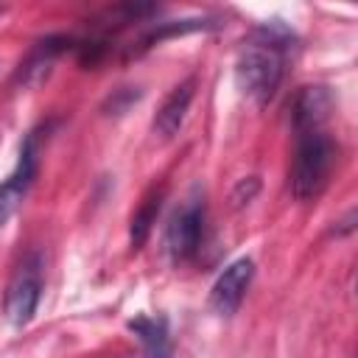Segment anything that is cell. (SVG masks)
Returning a JSON list of instances; mask_svg holds the SVG:
<instances>
[{"mask_svg": "<svg viewBox=\"0 0 358 358\" xmlns=\"http://www.w3.org/2000/svg\"><path fill=\"white\" fill-rule=\"evenodd\" d=\"M296 145H294V162H291V190L296 199H313L327 185L333 165H336V143L324 131V126L310 129H294Z\"/></svg>", "mask_w": 358, "mask_h": 358, "instance_id": "cell-2", "label": "cell"}, {"mask_svg": "<svg viewBox=\"0 0 358 358\" xmlns=\"http://www.w3.org/2000/svg\"><path fill=\"white\" fill-rule=\"evenodd\" d=\"M129 330L143 344V358H171V333L165 316H134Z\"/></svg>", "mask_w": 358, "mask_h": 358, "instance_id": "cell-8", "label": "cell"}, {"mask_svg": "<svg viewBox=\"0 0 358 358\" xmlns=\"http://www.w3.org/2000/svg\"><path fill=\"white\" fill-rule=\"evenodd\" d=\"M201 232H204V204L199 199L182 204L173 218L168 221L165 229V249L173 263H187L196 257L201 246Z\"/></svg>", "mask_w": 358, "mask_h": 358, "instance_id": "cell-4", "label": "cell"}, {"mask_svg": "<svg viewBox=\"0 0 358 358\" xmlns=\"http://www.w3.org/2000/svg\"><path fill=\"white\" fill-rule=\"evenodd\" d=\"M330 106H333V101L324 87H302L294 101V129L324 126Z\"/></svg>", "mask_w": 358, "mask_h": 358, "instance_id": "cell-9", "label": "cell"}, {"mask_svg": "<svg viewBox=\"0 0 358 358\" xmlns=\"http://www.w3.org/2000/svg\"><path fill=\"white\" fill-rule=\"evenodd\" d=\"M193 84H196L193 78H185L182 84H176V87L168 92V98L162 101V106L157 109V115H154V131H157L159 137L171 140V137L182 129L185 115H187L190 101H193Z\"/></svg>", "mask_w": 358, "mask_h": 358, "instance_id": "cell-7", "label": "cell"}, {"mask_svg": "<svg viewBox=\"0 0 358 358\" xmlns=\"http://www.w3.org/2000/svg\"><path fill=\"white\" fill-rule=\"evenodd\" d=\"M157 213H159V193L157 196H148L145 199V204L134 213V218H131V249H140L143 246V241L148 238V232H151V224H154V218H157Z\"/></svg>", "mask_w": 358, "mask_h": 358, "instance_id": "cell-10", "label": "cell"}, {"mask_svg": "<svg viewBox=\"0 0 358 358\" xmlns=\"http://www.w3.org/2000/svg\"><path fill=\"white\" fill-rule=\"evenodd\" d=\"M291 45V34L271 22L255 31V36L249 42H243V48L238 50L235 59V81L238 90L252 98L257 106L268 103L282 81V70H285V53Z\"/></svg>", "mask_w": 358, "mask_h": 358, "instance_id": "cell-1", "label": "cell"}, {"mask_svg": "<svg viewBox=\"0 0 358 358\" xmlns=\"http://www.w3.org/2000/svg\"><path fill=\"white\" fill-rule=\"evenodd\" d=\"M36 143H39V137H36V131H31L22 143L17 168L0 182V227L17 213V207L22 204V199H25V193H28V187L36 176V159H39L36 157V151H39Z\"/></svg>", "mask_w": 358, "mask_h": 358, "instance_id": "cell-5", "label": "cell"}, {"mask_svg": "<svg viewBox=\"0 0 358 358\" xmlns=\"http://www.w3.org/2000/svg\"><path fill=\"white\" fill-rule=\"evenodd\" d=\"M39 296H42V257H39V252H28L8 280L6 299H3L6 319L14 327L28 324L36 313Z\"/></svg>", "mask_w": 358, "mask_h": 358, "instance_id": "cell-3", "label": "cell"}, {"mask_svg": "<svg viewBox=\"0 0 358 358\" xmlns=\"http://www.w3.org/2000/svg\"><path fill=\"white\" fill-rule=\"evenodd\" d=\"M252 277H255V263H252V257H241V260L229 263V266L218 274V280L213 282V288H210V305H213V310H215L218 316H232V313L241 308L243 294H246Z\"/></svg>", "mask_w": 358, "mask_h": 358, "instance_id": "cell-6", "label": "cell"}]
</instances>
